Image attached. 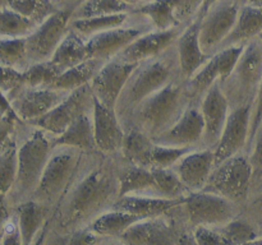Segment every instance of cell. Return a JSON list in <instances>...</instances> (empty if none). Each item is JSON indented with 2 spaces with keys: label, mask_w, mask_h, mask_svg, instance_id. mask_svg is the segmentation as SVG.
I'll use <instances>...</instances> for the list:
<instances>
[{
  "label": "cell",
  "mask_w": 262,
  "mask_h": 245,
  "mask_svg": "<svg viewBox=\"0 0 262 245\" xmlns=\"http://www.w3.org/2000/svg\"><path fill=\"white\" fill-rule=\"evenodd\" d=\"M123 163L120 156H107L99 151L83 152L71 185L55 207L59 231L69 235L113 209L119 198Z\"/></svg>",
  "instance_id": "cell-1"
},
{
  "label": "cell",
  "mask_w": 262,
  "mask_h": 245,
  "mask_svg": "<svg viewBox=\"0 0 262 245\" xmlns=\"http://www.w3.org/2000/svg\"><path fill=\"white\" fill-rule=\"evenodd\" d=\"M181 77L182 73L176 45L171 46L161 55L138 64L128 79L115 106V111L122 124L127 121L128 117L141 102L147 100L156 92L161 91L164 87Z\"/></svg>",
  "instance_id": "cell-2"
},
{
  "label": "cell",
  "mask_w": 262,
  "mask_h": 245,
  "mask_svg": "<svg viewBox=\"0 0 262 245\" xmlns=\"http://www.w3.org/2000/svg\"><path fill=\"white\" fill-rule=\"evenodd\" d=\"M191 104L193 101L187 91L186 79L181 77L141 102L123 127L137 128L154 139L173 127Z\"/></svg>",
  "instance_id": "cell-3"
},
{
  "label": "cell",
  "mask_w": 262,
  "mask_h": 245,
  "mask_svg": "<svg viewBox=\"0 0 262 245\" xmlns=\"http://www.w3.org/2000/svg\"><path fill=\"white\" fill-rule=\"evenodd\" d=\"M30 125V124H28ZM18 145L17 178L8 198L17 206L31 199L54 151V135L37 127Z\"/></svg>",
  "instance_id": "cell-4"
},
{
  "label": "cell",
  "mask_w": 262,
  "mask_h": 245,
  "mask_svg": "<svg viewBox=\"0 0 262 245\" xmlns=\"http://www.w3.org/2000/svg\"><path fill=\"white\" fill-rule=\"evenodd\" d=\"M83 152L72 147H54L41 180L31 199L48 208L58 206L71 185Z\"/></svg>",
  "instance_id": "cell-5"
},
{
  "label": "cell",
  "mask_w": 262,
  "mask_h": 245,
  "mask_svg": "<svg viewBox=\"0 0 262 245\" xmlns=\"http://www.w3.org/2000/svg\"><path fill=\"white\" fill-rule=\"evenodd\" d=\"M252 178L250 156L247 152H241L214 166L202 191L216 194L243 207L251 197Z\"/></svg>",
  "instance_id": "cell-6"
},
{
  "label": "cell",
  "mask_w": 262,
  "mask_h": 245,
  "mask_svg": "<svg viewBox=\"0 0 262 245\" xmlns=\"http://www.w3.org/2000/svg\"><path fill=\"white\" fill-rule=\"evenodd\" d=\"M262 81V42L258 38L250 41L229 78L222 83L223 92L230 109L252 105Z\"/></svg>",
  "instance_id": "cell-7"
},
{
  "label": "cell",
  "mask_w": 262,
  "mask_h": 245,
  "mask_svg": "<svg viewBox=\"0 0 262 245\" xmlns=\"http://www.w3.org/2000/svg\"><path fill=\"white\" fill-rule=\"evenodd\" d=\"M181 211L191 230L196 227L216 229L239 216L242 207L216 194L194 191L184 197Z\"/></svg>",
  "instance_id": "cell-8"
},
{
  "label": "cell",
  "mask_w": 262,
  "mask_h": 245,
  "mask_svg": "<svg viewBox=\"0 0 262 245\" xmlns=\"http://www.w3.org/2000/svg\"><path fill=\"white\" fill-rule=\"evenodd\" d=\"M73 10L60 9L37 26L28 37H26L28 64L50 61L58 46L69 30Z\"/></svg>",
  "instance_id": "cell-9"
},
{
  "label": "cell",
  "mask_w": 262,
  "mask_h": 245,
  "mask_svg": "<svg viewBox=\"0 0 262 245\" xmlns=\"http://www.w3.org/2000/svg\"><path fill=\"white\" fill-rule=\"evenodd\" d=\"M243 3L245 0H222L199 19L200 43L206 55H214L230 35Z\"/></svg>",
  "instance_id": "cell-10"
},
{
  "label": "cell",
  "mask_w": 262,
  "mask_h": 245,
  "mask_svg": "<svg viewBox=\"0 0 262 245\" xmlns=\"http://www.w3.org/2000/svg\"><path fill=\"white\" fill-rule=\"evenodd\" d=\"M245 46H232L216 51L193 77L187 79V91L193 104H200L202 97L214 84H222L229 78L242 55Z\"/></svg>",
  "instance_id": "cell-11"
},
{
  "label": "cell",
  "mask_w": 262,
  "mask_h": 245,
  "mask_svg": "<svg viewBox=\"0 0 262 245\" xmlns=\"http://www.w3.org/2000/svg\"><path fill=\"white\" fill-rule=\"evenodd\" d=\"M154 28L143 18L133 14V19L128 24L113 28L106 32L97 33L87 38V50L90 59H100L107 61L125 50L133 41L137 40Z\"/></svg>",
  "instance_id": "cell-12"
},
{
  "label": "cell",
  "mask_w": 262,
  "mask_h": 245,
  "mask_svg": "<svg viewBox=\"0 0 262 245\" xmlns=\"http://www.w3.org/2000/svg\"><path fill=\"white\" fill-rule=\"evenodd\" d=\"M94 109V93L90 84L71 92L58 106L30 125L37 127L54 137L60 135L81 115Z\"/></svg>",
  "instance_id": "cell-13"
},
{
  "label": "cell",
  "mask_w": 262,
  "mask_h": 245,
  "mask_svg": "<svg viewBox=\"0 0 262 245\" xmlns=\"http://www.w3.org/2000/svg\"><path fill=\"white\" fill-rule=\"evenodd\" d=\"M137 66L118 56L107 60L90 83L95 99L106 107L115 109L120 93Z\"/></svg>",
  "instance_id": "cell-14"
},
{
  "label": "cell",
  "mask_w": 262,
  "mask_h": 245,
  "mask_svg": "<svg viewBox=\"0 0 262 245\" xmlns=\"http://www.w3.org/2000/svg\"><path fill=\"white\" fill-rule=\"evenodd\" d=\"M251 111L252 105H245L230 109L228 121L223 134L215 147V165L232 156L246 152L250 138Z\"/></svg>",
  "instance_id": "cell-15"
},
{
  "label": "cell",
  "mask_w": 262,
  "mask_h": 245,
  "mask_svg": "<svg viewBox=\"0 0 262 245\" xmlns=\"http://www.w3.org/2000/svg\"><path fill=\"white\" fill-rule=\"evenodd\" d=\"M200 110L204 119L202 147L215 150L230 112V104L223 92L220 83L214 84L202 97L200 102Z\"/></svg>",
  "instance_id": "cell-16"
},
{
  "label": "cell",
  "mask_w": 262,
  "mask_h": 245,
  "mask_svg": "<svg viewBox=\"0 0 262 245\" xmlns=\"http://www.w3.org/2000/svg\"><path fill=\"white\" fill-rule=\"evenodd\" d=\"M94 134L96 151L107 156H120L125 129L115 109H110L94 97Z\"/></svg>",
  "instance_id": "cell-17"
},
{
  "label": "cell",
  "mask_w": 262,
  "mask_h": 245,
  "mask_svg": "<svg viewBox=\"0 0 262 245\" xmlns=\"http://www.w3.org/2000/svg\"><path fill=\"white\" fill-rule=\"evenodd\" d=\"M68 94V92L54 89L51 87H42V88L25 87L17 96L10 100V106L18 119L28 124L50 112Z\"/></svg>",
  "instance_id": "cell-18"
},
{
  "label": "cell",
  "mask_w": 262,
  "mask_h": 245,
  "mask_svg": "<svg viewBox=\"0 0 262 245\" xmlns=\"http://www.w3.org/2000/svg\"><path fill=\"white\" fill-rule=\"evenodd\" d=\"M204 140V119L200 104H191L181 119L152 142L176 148H200Z\"/></svg>",
  "instance_id": "cell-19"
},
{
  "label": "cell",
  "mask_w": 262,
  "mask_h": 245,
  "mask_svg": "<svg viewBox=\"0 0 262 245\" xmlns=\"http://www.w3.org/2000/svg\"><path fill=\"white\" fill-rule=\"evenodd\" d=\"M214 166V150L200 147L183 156L171 168L188 193H194L204 190Z\"/></svg>",
  "instance_id": "cell-20"
},
{
  "label": "cell",
  "mask_w": 262,
  "mask_h": 245,
  "mask_svg": "<svg viewBox=\"0 0 262 245\" xmlns=\"http://www.w3.org/2000/svg\"><path fill=\"white\" fill-rule=\"evenodd\" d=\"M182 28H173L168 31H148L145 35L133 41L118 58L130 64H141L146 60L156 58L165 53L168 48L176 45Z\"/></svg>",
  "instance_id": "cell-21"
},
{
  "label": "cell",
  "mask_w": 262,
  "mask_h": 245,
  "mask_svg": "<svg viewBox=\"0 0 262 245\" xmlns=\"http://www.w3.org/2000/svg\"><path fill=\"white\" fill-rule=\"evenodd\" d=\"M174 226L163 217L136 222L119 237L124 245H178Z\"/></svg>",
  "instance_id": "cell-22"
},
{
  "label": "cell",
  "mask_w": 262,
  "mask_h": 245,
  "mask_svg": "<svg viewBox=\"0 0 262 245\" xmlns=\"http://www.w3.org/2000/svg\"><path fill=\"white\" fill-rule=\"evenodd\" d=\"M177 54H178L179 68L182 77L189 79L193 77L211 56L202 51L200 43V22L194 20L187 26L177 40Z\"/></svg>",
  "instance_id": "cell-23"
},
{
  "label": "cell",
  "mask_w": 262,
  "mask_h": 245,
  "mask_svg": "<svg viewBox=\"0 0 262 245\" xmlns=\"http://www.w3.org/2000/svg\"><path fill=\"white\" fill-rule=\"evenodd\" d=\"M183 201L184 198L166 199L158 197L124 195L118 198L113 208L136 214L141 218H156L166 216L171 211H177Z\"/></svg>",
  "instance_id": "cell-24"
},
{
  "label": "cell",
  "mask_w": 262,
  "mask_h": 245,
  "mask_svg": "<svg viewBox=\"0 0 262 245\" xmlns=\"http://www.w3.org/2000/svg\"><path fill=\"white\" fill-rule=\"evenodd\" d=\"M262 32V8H255L243 3L238 14L237 23L228 36L227 40L220 45L219 50L232 46H245L255 40ZM217 50V51H219Z\"/></svg>",
  "instance_id": "cell-25"
},
{
  "label": "cell",
  "mask_w": 262,
  "mask_h": 245,
  "mask_svg": "<svg viewBox=\"0 0 262 245\" xmlns=\"http://www.w3.org/2000/svg\"><path fill=\"white\" fill-rule=\"evenodd\" d=\"M51 209L43 204L27 199L17 206V222L22 245H32L43 225L49 221Z\"/></svg>",
  "instance_id": "cell-26"
},
{
  "label": "cell",
  "mask_w": 262,
  "mask_h": 245,
  "mask_svg": "<svg viewBox=\"0 0 262 245\" xmlns=\"http://www.w3.org/2000/svg\"><path fill=\"white\" fill-rule=\"evenodd\" d=\"M124 195H145L161 198L159 195L152 170L130 165L127 162L123 163L122 171H120L119 198Z\"/></svg>",
  "instance_id": "cell-27"
},
{
  "label": "cell",
  "mask_w": 262,
  "mask_h": 245,
  "mask_svg": "<svg viewBox=\"0 0 262 245\" xmlns=\"http://www.w3.org/2000/svg\"><path fill=\"white\" fill-rule=\"evenodd\" d=\"M54 147H72L82 152L96 151L92 110L81 115L60 135L54 138Z\"/></svg>",
  "instance_id": "cell-28"
},
{
  "label": "cell",
  "mask_w": 262,
  "mask_h": 245,
  "mask_svg": "<svg viewBox=\"0 0 262 245\" xmlns=\"http://www.w3.org/2000/svg\"><path fill=\"white\" fill-rule=\"evenodd\" d=\"M89 50H87V42L81 35L69 27L66 37L58 46L56 51L54 53L50 63L56 69L59 74L83 61L89 60Z\"/></svg>",
  "instance_id": "cell-29"
},
{
  "label": "cell",
  "mask_w": 262,
  "mask_h": 245,
  "mask_svg": "<svg viewBox=\"0 0 262 245\" xmlns=\"http://www.w3.org/2000/svg\"><path fill=\"white\" fill-rule=\"evenodd\" d=\"M141 217L119 209H110L100 214L89 225V229L105 239H119L132 225L141 221Z\"/></svg>",
  "instance_id": "cell-30"
},
{
  "label": "cell",
  "mask_w": 262,
  "mask_h": 245,
  "mask_svg": "<svg viewBox=\"0 0 262 245\" xmlns=\"http://www.w3.org/2000/svg\"><path fill=\"white\" fill-rule=\"evenodd\" d=\"M105 63L106 61L100 60V59H89V60L59 74L50 87L71 93V92L91 83L92 79L99 73Z\"/></svg>",
  "instance_id": "cell-31"
},
{
  "label": "cell",
  "mask_w": 262,
  "mask_h": 245,
  "mask_svg": "<svg viewBox=\"0 0 262 245\" xmlns=\"http://www.w3.org/2000/svg\"><path fill=\"white\" fill-rule=\"evenodd\" d=\"M154 142L147 134L137 128L125 129L124 143H123L120 157L124 162L140 167L150 168V157Z\"/></svg>",
  "instance_id": "cell-32"
},
{
  "label": "cell",
  "mask_w": 262,
  "mask_h": 245,
  "mask_svg": "<svg viewBox=\"0 0 262 245\" xmlns=\"http://www.w3.org/2000/svg\"><path fill=\"white\" fill-rule=\"evenodd\" d=\"M133 19L132 13H120V14L102 15V17L83 18V19H71L69 27L81 35L84 40L97 35V33L106 32L113 28L122 27L128 24Z\"/></svg>",
  "instance_id": "cell-33"
},
{
  "label": "cell",
  "mask_w": 262,
  "mask_h": 245,
  "mask_svg": "<svg viewBox=\"0 0 262 245\" xmlns=\"http://www.w3.org/2000/svg\"><path fill=\"white\" fill-rule=\"evenodd\" d=\"M132 14L143 18L155 31L182 28L177 22L173 10L166 0H151L141 7L136 8Z\"/></svg>",
  "instance_id": "cell-34"
},
{
  "label": "cell",
  "mask_w": 262,
  "mask_h": 245,
  "mask_svg": "<svg viewBox=\"0 0 262 245\" xmlns=\"http://www.w3.org/2000/svg\"><path fill=\"white\" fill-rule=\"evenodd\" d=\"M216 229L229 245L246 244L262 237L261 227L250 217H243L241 214Z\"/></svg>",
  "instance_id": "cell-35"
},
{
  "label": "cell",
  "mask_w": 262,
  "mask_h": 245,
  "mask_svg": "<svg viewBox=\"0 0 262 245\" xmlns=\"http://www.w3.org/2000/svg\"><path fill=\"white\" fill-rule=\"evenodd\" d=\"M18 145L10 138L0 148V197L7 198L17 178Z\"/></svg>",
  "instance_id": "cell-36"
},
{
  "label": "cell",
  "mask_w": 262,
  "mask_h": 245,
  "mask_svg": "<svg viewBox=\"0 0 262 245\" xmlns=\"http://www.w3.org/2000/svg\"><path fill=\"white\" fill-rule=\"evenodd\" d=\"M2 4L32 20L37 26L60 10L56 8L53 0H3Z\"/></svg>",
  "instance_id": "cell-37"
},
{
  "label": "cell",
  "mask_w": 262,
  "mask_h": 245,
  "mask_svg": "<svg viewBox=\"0 0 262 245\" xmlns=\"http://www.w3.org/2000/svg\"><path fill=\"white\" fill-rule=\"evenodd\" d=\"M37 28V24L18 14L5 5H0V36L3 38H26Z\"/></svg>",
  "instance_id": "cell-38"
},
{
  "label": "cell",
  "mask_w": 262,
  "mask_h": 245,
  "mask_svg": "<svg viewBox=\"0 0 262 245\" xmlns=\"http://www.w3.org/2000/svg\"><path fill=\"white\" fill-rule=\"evenodd\" d=\"M120 13H133V9L118 0H83L73 10L72 19L102 17Z\"/></svg>",
  "instance_id": "cell-39"
},
{
  "label": "cell",
  "mask_w": 262,
  "mask_h": 245,
  "mask_svg": "<svg viewBox=\"0 0 262 245\" xmlns=\"http://www.w3.org/2000/svg\"><path fill=\"white\" fill-rule=\"evenodd\" d=\"M0 65L25 71L30 66L26 48V38L0 40Z\"/></svg>",
  "instance_id": "cell-40"
},
{
  "label": "cell",
  "mask_w": 262,
  "mask_h": 245,
  "mask_svg": "<svg viewBox=\"0 0 262 245\" xmlns=\"http://www.w3.org/2000/svg\"><path fill=\"white\" fill-rule=\"evenodd\" d=\"M158 185L159 195L166 199H182L188 194L173 168H151Z\"/></svg>",
  "instance_id": "cell-41"
},
{
  "label": "cell",
  "mask_w": 262,
  "mask_h": 245,
  "mask_svg": "<svg viewBox=\"0 0 262 245\" xmlns=\"http://www.w3.org/2000/svg\"><path fill=\"white\" fill-rule=\"evenodd\" d=\"M59 73L50 61L32 64L23 71L25 87L28 88H42L50 87Z\"/></svg>",
  "instance_id": "cell-42"
},
{
  "label": "cell",
  "mask_w": 262,
  "mask_h": 245,
  "mask_svg": "<svg viewBox=\"0 0 262 245\" xmlns=\"http://www.w3.org/2000/svg\"><path fill=\"white\" fill-rule=\"evenodd\" d=\"M194 148L166 147L154 143L150 157V168H171L183 156Z\"/></svg>",
  "instance_id": "cell-43"
},
{
  "label": "cell",
  "mask_w": 262,
  "mask_h": 245,
  "mask_svg": "<svg viewBox=\"0 0 262 245\" xmlns=\"http://www.w3.org/2000/svg\"><path fill=\"white\" fill-rule=\"evenodd\" d=\"M174 13L177 22L182 28H186L197 19L205 0H166Z\"/></svg>",
  "instance_id": "cell-44"
},
{
  "label": "cell",
  "mask_w": 262,
  "mask_h": 245,
  "mask_svg": "<svg viewBox=\"0 0 262 245\" xmlns=\"http://www.w3.org/2000/svg\"><path fill=\"white\" fill-rule=\"evenodd\" d=\"M247 153L250 156L251 165L253 168L252 189H251V197H252L262 189V121L255 137L251 140Z\"/></svg>",
  "instance_id": "cell-45"
},
{
  "label": "cell",
  "mask_w": 262,
  "mask_h": 245,
  "mask_svg": "<svg viewBox=\"0 0 262 245\" xmlns=\"http://www.w3.org/2000/svg\"><path fill=\"white\" fill-rule=\"evenodd\" d=\"M23 88H25L23 71L9 68V66L0 65V89L8 97L9 102Z\"/></svg>",
  "instance_id": "cell-46"
},
{
  "label": "cell",
  "mask_w": 262,
  "mask_h": 245,
  "mask_svg": "<svg viewBox=\"0 0 262 245\" xmlns=\"http://www.w3.org/2000/svg\"><path fill=\"white\" fill-rule=\"evenodd\" d=\"M192 232L199 245H229L214 227H196Z\"/></svg>",
  "instance_id": "cell-47"
},
{
  "label": "cell",
  "mask_w": 262,
  "mask_h": 245,
  "mask_svg": "<svg viewBox=\"0 0 262 245\" xmlns=\"http://www.w3.org/2000/svg\"><path fill=\"white\" fill-rule=\"evenodd\" d=\"M104 240L105 237L96 235L89 227H83L71 232L66 245H100Z\"/></svg>",
  "instance_id": "cell-48"
},
{
  "label": "cell",
  "mask_w": 262,
  "mask_h": 245,
  "mask_svg": "<svg viewBox=\"0 0 262 245\" xmlns=\"http://www.w3.org/2000/svg\"><path fill=\"white\" fill-rule=\"evenodd\" d=\"M262 121V81L260 83V87L257 89L255 100L252 104V111H251V125H250V138H248V145L247 150L250 147L251 140L255 137L256 132H257L258 127H260ZM247 152V151H246Z\"/></svg>",
  "instance_id": "cell-49"
},
{
  "label": "cell",
  "mask_w": 262,
  "mask_h": 245,
  "mask_svg": "<svg viewBox=\"0 0 262 245\" xmlns=\"http://www.w3.org/2000/svg\"><path fill=\"white\" fill-rule=\"evenodd\" d=\"M0 245H22L20 232L18 229L17 217H10L8 221L7 229H5L4 236H3L2 244Z\"/></svg>",
  "instance_id": "cell-50"
},
{
  "label": "cell",
  "mask_w": 262,
  "mask_h": 245,
  "mask_svg": "<svg viewBox=\"0 0 262 245\" xmlns=\"http://www.w3.org/2000/svg\"><path fill=\"white\" fill-rule=\"evenodd\" d=\"M246 204H247L248 213L251 214L247 217H250L256 224H262V189L253 194Z\"/></svg>",
  "instance_id": "cell-51"
},
{
  "label": "cell",
  "mask_w": 262,
  "mask_h": 245,
  "mask_svg": "<svg viewBox=\"0 0 262 245\" xmlns=\"http://www.w3.org/2000/svg\"><path fill=\"white\" fill-rule=\"evenodd\" d=\"M50 227H51V218H49V221L43 225V227L41 229V231L38 232V235L36 236L35 241L32 242V245H45L46 237H48L49 231H50Z\"/></svg>",
  "instance_id": "cell-52"
},
{
  "label": "cell",
  "mask_w": 262,
  "mask_h": 245,
  "mask_svg": "<svg viewBox=\"0 0 262 245\" xmlns=\"http://www.w3.org/2000/svg\"><path fill=\"white\" fill-rule=\"evenodd\" d=\"M178 245H199L196 239H194L192 230H188V231H184L182 234H179Z\"/></svg>",
  "instance_id": "cell-53"
},
{
  "label": "cell",
  "mask_w": 262,
  "mask_h": 245,
  "mask_svg": "<svg viewBox=\"0 0 262 245\" xmlns=\"http://www.w3.org/2000/svg\"><path fill=\"white\" fill-rule=\"evenodd\" d=\"M81 2H83V0H53V3L56 5L58 9H71V10L76 9L77 5H78Z\"/></svg>",
  "instance_id": "cell-54"
},
{
  "label": "cell",
  "mask_w": 262,
  "mask_h": 245,
  "mask_svg": "<svg viewBox=\"0 0 262 245\" xmlns=\"http://www.w3.org/2000/svg\"><path fill=\"white\" fill-rule=\"evenodd\" d=\"M12 111V106H10V102L8 100V97L0 89V112L2 114H7V112Z\"/></svg>",
  "instance_id": "cell-55"
},
{
  "label": "cell",
  "mask_w": 262,
  "mask_h": 245,
  "mask_svg": "<svg viewBox=\"0 0 262 245\" xmlns=\"http://www.w3.org/2000/svg\"><path fill=\"white\" fill-rule=\"evenodd\" d=\"M219 2H222V0H205L204 5H202V9H201V12H200L199 17H197V20H199V19H201V18L204 17V15L206 14V13L209 12V10L211 9L212 7H214L215 4H217V3H219Z\"/></svg>",
  "instance_id": "cell-56"
},
{
  "label": "cell",
  "mask_w": 262,
  "mask_h": 245,
  "mask_svg": "<svg viewBox=\"0 0 262 245\" xmlns=\"http://www.w3.org/2000/svg\"><path fill=\"white\" fill-rule=\"evenodd\" d=\"M118 2H120V3H122V4L127 5V7L132 8V9L135 10L136 8L141 7V5L146 4V3L151 2V0H118Z\"/></svg>",
  "instance_id": "cell-57"
},
{
  "label": "cell",
  "mask_w": 262,
  "mask_h": 245,
  "mask_svg": "<svg viewBox=\"0 0 262 245\" xmlns=\"http://www.w3.org/2000/svg\"><path fill=\"white\" fill-rule=\"evenodd\" d=\"M100 245H124L120 239H105Z\"/></svg>",
  "instance_id": "cell-58"
},
{
  "label": "cell",
  "mask_w": 262,
  "mask_h": 245,
  "mask_svg": "<svg viewBox=\"0 0 262 245\" xmlns=\"http://www.w3.org/2000/svg\"><path fill=\"white\" fill-rule=\"evenodd\" d=\"M245 4L255 8H262V0H245Z\"/></svg>",
  "instance_id": "cell-59"
},
{
  "label": "cell",
  "mask_w": 262,
  "mask_h": 245,
  "mask_svg": "<svg viewBox=\"0 0 262 245\" xmlns=\"http://www.w3.org/2000/svg\"><path fill=\"white\" fill-rule=\"evenodd\" d=\"M238 245H262V237H260L256 241H251V242H246V244H238Z\"/></svg>",
  "instance_id": "cell-60"
},
{
  "label": "cell",
  "mask_w": 262,
  "mask_h": 245,
  "mask_svg": "<svg viewBox=\"0 0 262 245\" xmlns=\"http://www.w3.org/2000/svg\"><path fill=\"white\" fill-rule=\"evenodd\" d=\"M257 38H258V40H260L261 42H262V32L260 33V35H258V37H257Z\"/></svg>",
  "instance_id": "cell-61"
}]
</instances>
